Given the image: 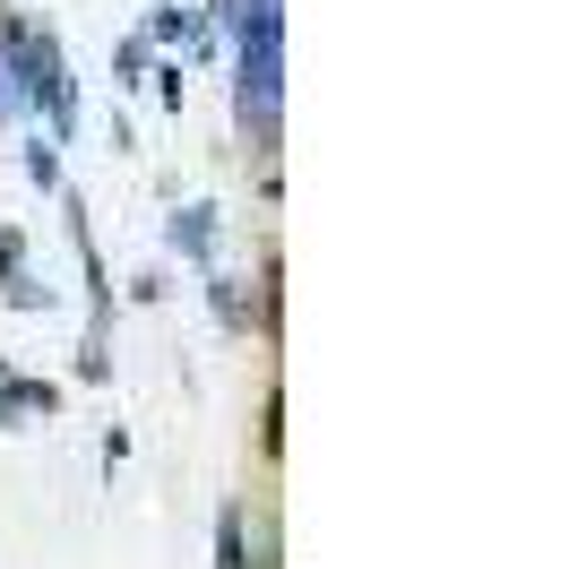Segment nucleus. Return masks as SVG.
Masks as SVG:
<instances>
[{
  "mask_svg": "<svg viewBox=\"0 0 569 569\" xmlns=\"http://www.w3.org/2000/svg\"><path fill=\"white\" fill-rule=\"evenodd\" d=\"M242 104L268 121L277 112V18H259V36H250V52H242Z\"/></svg>",
  "mask_w": 569,
  "mask_h": 569,
  "instance_id": "1",
  "label": "nucleus"
},
{
  "mask_svg": "<svg viewBox=\"0 0 569 569\" xmlns=\"http://www.w3.org/2000/svg\"><path fill=\"white\" fill-rule=\"evenodd\" d=\"M0 112H9V78H0Z\"/></svg>",
  "mask_w": 569,
  "mask_h": 569,
  "instance_id": "2",
  "label": "nucleus"
}]
</instances>
